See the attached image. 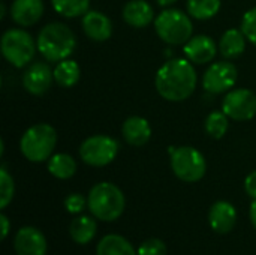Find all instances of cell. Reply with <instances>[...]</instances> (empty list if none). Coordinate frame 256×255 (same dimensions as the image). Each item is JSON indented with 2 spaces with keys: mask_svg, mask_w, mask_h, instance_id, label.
Returning a JSON list of instances; mask_svg holds the SVG:
<instances>
[{
  "mask_svg": "<svg viewBox=\"0 0 256 255\" xmlns=\"http://www.w3.org/2000/svg\"><path fill=\"white\" fill-rule=\"evenodd\" d=\"M196 87V72L189 60L171 59L156 74L158 93L171 102L188 99Z\"/></svg>",
  "mask_w": 256,
  "mask_h": 255,
  "instance_id": "6da1fadb",
  "label": "cell"
},
{
  "mask_svg": "<svg viewBox=\"0 0 256 255\" xmlns=\"http://www.w3.org/2000/svg\"><path fill=\"white\" fill-rule=\"evenodd\" d=\"M126 200L118 186L110 182L94 185L87 197V207L92 215L105 222L116 221L124 212Z\"/></svg>",
  "mask_w": 256,
  "mask_h": 255,
  "instance_id": "7a4b0ae2",
  "label": "cell"
},
{
  "mask_svg": "<svg viewBox=\"0 0 256 255\" xmlns=\"http://www.w3.org/2000/svg\"><path fill=\"white\" fill-rule=\"evenodd\" d=\"M38 50L48 62H62L75 50L74 32L63 23H51L42 27L38 35Z\"/></svg>",
  "mask_w": 256,
  "mask_h": 255,
  "instance_id": "3957f363",
  "label": "cell"
},
{
  "mask_svg": "<svg viewBox=\"0 0 256 255\" xmlns=\"http://www.w3.org/2000/svg\"><path fill=\"white\" fill-rule=\"evenodd\" d=\"M57 144V132L48 123L30 126L20 141V150L30 162H44L52 156Z\"/></svg>",
  "mask_w": 256,
  "mask_h": 255,
  "instance_id": "277c9868",
  "label": "cell"
},
{
  "mask_svg": "<svg viewBox=\"0 0 256 255\" xmlns=\"http://www.w3.org/2000/svg\"><path fill=\"white\" fill-rule=\"evenodd\" d=\"M158 36L170 45L186 44L194 33L190 15L180 9H166L154 20Z\"/></svg>",
  "mask_w": 256,
  "mask_h": 255,
  "instance_id": "5b68a950",
  "label": "cell"
},
{
  "mask_svg": "<svg viewBox=\"0 0 256 255\" xmlns=\"http://www.w3.org/2000/svg\"><path fill=\"white\" fill-rule=\"evenodd\" d=\"M38 44L22 29H9L3 33L0 48L3 57L15 68H24L28 65L36 53Z\"/></svg>",
  "mask_w": 256,
  "mask_h": 255,
  "instance_id": "8992f818",
  "label": "cell"
},
{
  "mask_svg": "<svg viewBox=\"0 0 256 255\" xmlns=\"http://www.w3.org/2000/svg\"><path fill=\"white\" fill-rule=\"evenodd\" d=\"M170 155H171V168L180 180L186 183H194L204 177L207 170L206 158L195 147L190 146L171 147Z\"/></svg>",
  "mask_w": 256,
  "mask_h": 255,
  "instance_id": "52a82bcc",
  "label": "cell"
},
{
  "mask_svg": "<svg viewBox=\"0 0 256 255\" xmlns=\"http://www.w3.org/2000/svg\"><path fill=\"white\" fill-rule=\"evenodd\" d=\"M118 149L117 140L108 135H93L82 141L80 156L90 167H105L116 159Z\"/></svg>",
  "mask_w": 256,
  "mask_h": 255,
  "instance_id": "ba28073f",
  "label": "cell"
},
{
  "mask_svg": "<svg viewBox=\"0 0 256 255\" xmlns=\"http://www.w3.org/2000/svg\"><path fill=\"white\" fill-rule=\"evenodd\" d=\"M222 110L232 120H250L256 114V95L249 89L231 90L222 101Z\"/></svg>",
  "mask_w": 256,
  "mask_h": 255,
  "instance_id": "9c48e42d",
  "label": "cell"
},
{
  "mask_svg": "<svg viewBox=\"0 0 256 255\" xmlns=\"http://www.w3.org/2000/svg\"><path fill=\"white\" fill-rule=\"evenodd\" d=\"M238 80V71L231 62H218L213 63L202 77L204 90L212 95H219L228 92L236 86Z\"/></svg>",
  "mask_w": 256,
  "mask_h": 255,
  "instance_id": "30bf717a",
  "label": "cell"
},
{
  "mask_svg": "<svg viewBox=\"0 0 256 255\" xmlns=\"http://www.w3.org/2000/svg\"><path fill=\"white\" fill-rule=\"evenodd\" d=\"M14 249L16 255H46L48 243L45 236L36 227H21L14 239Z\"/></svg>",
  "mask_w": 256,
  "mask_h": 255,
  "instance_id": "8fae6325",
  "label": "cell"
},
{
  "mask_svg": "<svg viewBox=\"0 0 256 255\" xmlns=\"http://www.w3.org/2000/svg\"><path fill=\"white\" fill-rule=\"evenodd\" d=\"M54 80V71L44 62L32 63L22 75V86L32 95H44Z\"/></svg>",
  "mask_w": 256,
  "mask_h": 255,
  "instance_id": "7c38bea8",
  "label": "cell"
},
{
  "mask_svg": "<svg viewBox=\"0 0 256 255\" xmlns=\"http://www.w3.org/2000/svg\"><path fill=\"white\" fill-rule=\"evenodd\" d=\"M82 30L86 36L96 42H104L111 38V20L99 11H87L82 15Z\"/></svg>",
  "mask_w": 256,
  "mask_h": 255,
  "instance_id": "4fadbf2b",
  "label": "cell"
},
{
  "mask_svg": "<svg viewBox=\"0 0 256 255\" xmlns=\"http://www.w3.org/2000/svg\"><path fill=\"white\" fill-rule=\"evenodd\" d=\"M208 222L213 231L219 234L230 233L237 222V210L228 201H216L208 212Z\"/></svg>",
  "mask_w": 256,
  "mask_h": 255,
  "instance_id": "5bb4252c",
  "label": "cell"
},
{
  "mask_svg": "<svg viewBox=\"0 0 256 255\" xmlns=\"http://www.w3.org/2000/svg\"><path fill=\"white\" fill-rule=\"evenodd\" d=\"M216 50H218L216 42L207 35L190 38L184 44V54L188 60L196 65H204L212 62L216 56Z\"/></svg>",
  "mask_w": 256,
  "mask_h": 255,
  "instance_id": "9a60e30c",
  "label": "cell"
},
{
  "mask_svg": "<svg viewBox=\"0 0 256 255\" xmlns=\"http://www.w3.org/2000/svg\"><path fill=\"white\" fill-rule=\"evenodd\" d=\"M44 14L42 0H14L10 6L12 20L22 27H30L40 20Z\"/></svg>",
  "mask_w": 256,
  "mask_h": 255,
  "instance_id": "2e32d148",
  "label": "cell"
},
{
  "mask_svg": "<svg viewBox=\"0 0 256 255\" xmlns=\"http://www.w3.org/2000/svg\"><path fill=\"white\" fill-rule=\"evenodd\" d=\"M122 134L128 144L134 147H141L148 143L152 137V128L144 117L132 116L124 120L122 126Z\"/></svg>",
  "mask_w": 256,
  "mask_h": 255,
  "instance_id": "e0dca14e",
  "label": "cell"
},
{
  "mask_svg": "<svg viewBox=\"0 0 256 255\" xmlns=\"http://www.w3.org/2000/svg\"><path fill=\"white\" fill-rule=\"evenodd\" d=\"M123 20L135 29H142L154 21V11L146 0H130L123 8Z\"/></svg>",
  "mask_w": 256,
  "mask_h": 255,
  "instance_id": "ac0fdd59",
  "label": "cell"
},
{
  "mask_svg": "<svg viewBox=\"0 0 256 255\" xmlns=\"http://www.w3.org/2000/svg\"><path fill=\"white\" fill-rule=\"evenodd\" d=\"M98 233V224L92 216L80 215L69 225V236L78 245H87L94 239Z\"/></svg>",
  "mask_w": 256,
  "mask_h": 255,
  "instance_id": "d6986e66",
  "label": "cell"
},
{
  "mask_svg": "<svg viewBox=\"0 0 256 255\" xmlns=\"http://www.w3.org/2000/svg\"><path fill=\"white\" fill-rule=\"evenodd\" d=\"M96 255H138V252L126 237L120 234H106L99 240Z\"/></svg>",
  "mask_w": 256,
  "mask_h": 255,
  "instance_id": "ffe728a7",
  "label": "cell"
},
{
  "mask_svg": "<svg viewBox=\"0 0 256 255\" xmlns=\"http://www.w3.org/2000/svg\"><path fill=\"white\" fill-rule=\"evenodd\" d=\"M246 48V36L242 29L226 30L219 41V51L225 59H237Z\"/></svg>",
  "mask_w": 256,
  "mask_h": 255,
  "instance_id": "44dd1931",
  "label": "cell"
},
{
  "mask_svg": "<svg viewBox=\"0 0 256 255\" xmlns=\"http://www.w3.org/2000/svg\"><path fill=\"white\" fill-rule=\"evenodd\" d=\"M48 171L60 180L70 179L76 171L75 159L68 153H56L48 159Z\"/></svg>",
  "mask_w": 256,
  "mask_h": 255,
  "instance_id": "7402d4cb",
  "label": "cell"
},
{
  "mask_svg": "<svg viewBox=\"0 0 256 255\" xmlns=\"http://www.w3.org/2000/svg\"><path fill=\"white\" fill-rule=\"evenodd\" d=\"M80 77H81L80 65L74 60H69V59L58 62V65L54 69V80L62 87L75 86L80 81Z\"/></svg>",
  "mask_w": 256,
  "mask_h": 255,
  "instance_id": "603a6c76",
  "label": "cell"
},
{
  "mask_svg": "<svg viewBox=\"0 0 256 255\" xmlns=\"http://www.w3.org/2000/svg\"><path fill=\"white\" fill-rule=\"evenodd\" d=\"M220 9V0H188V14L196 20L213 18Z\"/></svg>",
  "mask_w": 256,
  "mask_h": 255,
  "instance_id": "cb8c5ba5",
  "label": "cell"
},
{
  "mask_svg": "<svg viewBox=\"0 0 256 255\" xmlns=\"http://www.w3.org/2000/svg\"><path fill=\"white\" fill-rule=\"evenodd\" d=\"M51 5L57 14L66 18L81 17L88 11L90 0H51Z\"/></svg>",
  "mask_w": 256,
  "mask_h": 255,
  "instance_id": "d4e9b609",
  "label": "cell"
},
{
  "mask_svg": "<svg viewBox=\"0 0 256 255\" xmlns=\"http://www.w3.org/2000/svg\"><path fill=\"white\" fill-rule=\"evenodd\" d=\"M228 116L224 113V111H213L207 116L206 119V132L214 138V140H220L226 131H228V126H230V122H228Z\"/></svg>",
  "mask_w": 256,
  "mask_h": 255,
  "instance_id": "484cf974",
  "label": "cell"
},
{
  "mask_svg": "<svg viewBox=\"0 0 256 255\" xmlns=\"http://www.w3.org/2000/svg\"><path fill=\"white\" fill-rule=\"evenodd\" d=\"M15 185L12 176L8 173L6 167L0 168V209H6L14 198Z\"/></svg>",
  "mask_w": 256,
  "mask_h": 255,
  "instance_id": "4316f807",
  "label": "cell"
},
{
  "mask_svg": "<svg viewBox=\"0 0 256 255\" xmlns=\"http://www.w3.org/2000/svg\"><path fill=\"white\" fill-rule=\"evenodd\" d=\"M242 32L244 33L246 39H249L256 47V8L249 9L242 20V26H240Z\"/></svg>",
  "mask_w": 256,
  "mask_h": 255,
  "instance_id": "83f0119b",
  "label": "cell"
},
{
  "mask_svg": "<svg viewBox=\"0 0 256 255\" xmlns=\"http://www.w3.org/2000/svg\"><path fill=\"white\" fill-rule=\"evenodd\" d=\"M138 255H166V245L160 239H147L136 249Z\"/></svg>",
  "mask_w": 256,
  "mask_h": 255,
  "instance_id": "f1b7e54d",
  "label": "cell"
},
{
  "mask_svg": "<svg viewBox=\"0 0 256 255\" xmlns=\"http://www.w3.org/2000/svg\"><path fill=\"white\" fill-rule=\"evenodd\" d=\"M86 206H87V198H84V195H81L78 192L69 194L64 198V209L70 215H80L84 210Z\"/></svg>",
  "mask_w": 256,
  "mask_h": 255,
  "instance_id": "f546056e",
  "label": "cell"
},
{
  "mask_svg": "<svg viewBox=\"0 0 256 255\" xmlns=\"http://www.w3.org/2000/svg\"><path fill=\"white\" fill-rule=\"evenodd\" d=\"M244 189H246V192H248V195L250 198L256 200V170L252 171L246 177V180H244Z\"/></svg>",
  "mask_w": 256,
  "mask_h": 255,
  "instance_id": "4dcf8cb0",
  "label": "cell"
},
{
  "mask_svg": "<svg viewBox=\"0 0 256 255\" xmlns=\"http://www.w3.org/2000/svg\"><path fill=\"white\" fill-rule=\"evenodd\" d=\"M0 224H2V236H0V239L4 240L8 237V234H9V227H10L9 219H8V216L4 213L0 215Z\"/></svg>",
  "mask_w": 256,
  "mask_h": 255,
  "instance_id": "1f68e13d",
  "label": "cell"
},
{
  "mask_svg": "<svg viewBox=\"0 0 256 255\" xmlns=\"http://www.w3.org/2000/svg\"><path fill=\"white\" fill-rule=\"evenodd\" d=\"M249 216H250L252 225L255 227V230H256V200H254V201H252V204H250V212H249Z\"/></svg>",
  "mask_w": 256,
  "mask_h": 255,
  "instance_id": "d6a6232c",
  "label": "cell"
},
{
  "mask_svg": "<svg viewBox=\"0 0 256 255\" xmlns=\"http://www.w3.org/2000/svg\"><path fill=\"white\" fill-rule=\"evenodd\" d=\"M160 6H170V5H174L177 0H156Z\"/></svg>",
  "mask_w": 256,
  "mask_h": 255,
  "instance_id": "836d02e7",
  "label": "cell"
}]
</instances>
